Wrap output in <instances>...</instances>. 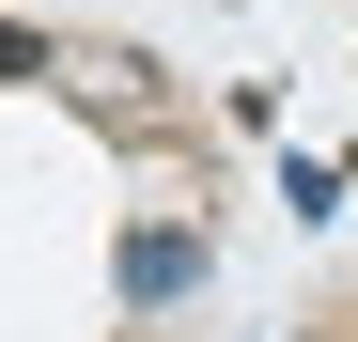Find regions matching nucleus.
I'll return each mask as SVG.
<instances>
[{"instance_id":"f257e3e1","label":"nucleus","mask_w":358,"mask_h":342,"mask_svg":"<svg viewBox=\"0 0 358 342\" xmlns=\"http://www.w3.org/2000/svg\"><path fill=\"white\" fill-rule=\"evenodd\" d=\"M171 296H203V218H141L125 234V311H171Z\"/></svg>"},{"instance_id":"f03ea898","label":"nucleus","mask_w":358,"mask_h":342,"mask_svg":"<svg viewBox=\"0 0 358 342\" xmlns=\"http://www.w3.org/2000/svg\"><path fill=\"white\" fill-rule=\"evenodd\" d=\"M0 78H47V31H16V16H0Z\"/></svg>"},{"instance_id":"7ed1b4c3","label":"nucleus","mask_w":358,"mask_h":342,"mask_svg":"<svg viewBox=\"0 0 358 342\" xmlns=\"http://www.w3.org/2000/svg\"><path fill=\"white\" fill-rule=\"evenodd\" d=\"M312 342H343V327H312Z\"/></svg>"}]
</instances>
